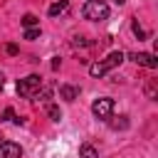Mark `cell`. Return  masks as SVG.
Wrapping results in <instances>:
<instances>
[{"instance_id": "obj_11", "label": "cell", "mask_w": 158, "mask_h": 158, "mask_svg": "<svg viewBox=\"0 0 158 158\" xmlns=\"http://www.w3.org/2000/svg\"><path fill=\"white\" fill-rule=\"evenodd\" d=\"M49 96H52V86H40V89L35 91L32 99H35V101H47Z\"/></svg>"}, {"instance_id": "obj_1", "label": "cell", "mask_w": 158, "mask_h": 158, "mask_svg": "<svg viewBox=\"0 0 158 158\" xmlns=\"http://www.w3.org/2000/svg\"><path fill=\"white\" fill-rule=\"evenodd\" d=\"M121 62H123V52H111V54H106L104 59L94 62V64L89 67V74H91V77H104V74H109L111 69H116Z\"/></svg>"}, {"instance_id": "obj_4", "label": "cell", "mask_w": 158, "mask_h": 158, "mask_svg": "<svg viewBox=\"0 0 158 158\" xmlns=\"http://www.w3.org/2000/svg\"><path fill=\"white\" fill-rule=\"evenodd\" d=\"M111 111H114V99H109V96H101V99H96L91 104V114L96 118H101V121H109Z\"/></svg>"}, {"instance_id": "obj_13", "label": "cell", "mask_w": 158, "mask_h": 158, "mask_svg": "<svg viewBox=\"0 0 158 158\" xmlns=\"http://www.w3.org/2000/svg\"><path fill=\"white\" fill-rule=\"evenodd\" d=\"M131 30H133V35H136V37H141V40H146V37H148V32H146V30H143V27L138 25V20H133Z\"/></svg>"}, {"instance_id": "obj_15", "label": "cell", "mask_w": 158, "mask_h": 158, "mask_svg": "<svg viewBox=\"0 0 158 158\" xmlns=\"http://www.w3.org/2000/svg\"><path fill=\"white\" fill-rule=\"evenodd\" d=\"M40 37V27H30V30H25V40H37Z\"/></svg>"}, {"instance_id": "obj_17", "label": "cell", "mask_w": 158, "mask_h": 158, "mask_svg": "<svg viewBox=\"0 0 158 158\" xmlns=\"http://www.w3.org/2000/svg\"><path fill=\"white\" fill-rule=\"evenodd\" d=\"M12 116H15V111H12V109H10V106H7V109H5V111H2V121H10V118H12Z\"/></svg>"}, {"instance_id": "obj_16", "label": "cell", "mask_w": 158, "mask_h": 158, "mask_svg": "<svg viewBox=\"0 0 158 158\" xmlns=\"http://www.w3.org/2000/svg\"><path fill=\"white\" fill-rule=\"evenodd\" d=\"M118 118H121V121H111V128H116V131H118V128H126V126H128L126 116H118Z\"/></svg>"}, {"instance_id": "obj_9", "label": "cell", "mask_w": 158, "mask_h": 158, "mask_svg": "<svg viewBox=\"0 0 158 158\" xmlns=\"http://www.w3.org/2000/svg\"><path fill=\"white\" fill-rule=\"evenodd\" d=\"M59 96H62L64 101H74V99H77V86H72V84H62V86H59Z\"/></svg>"}, {"instance_id": "obj_10", "label": "cell", "mask_w": 158, "mask_h": 158, "mask_svg": "<svg viewBox=\"0 0 158 158\" xmlns=\"http://www.w3.org/2000/svg\"><path fill=\"white\" fill-rule=\"evenodd\" d=\"M79 156L81 158H99V153H96V148L91 143H81L79 146Z\"/></svg>"}, {"instance_id": "obj_8", "label": "cell", "mask_w": 158, "mask_h": 158, "mask_svg": "<svg viewBox=\"0 0 158 158\" xmlns=\"http://www.w3.org/2000/svg\"><path fill=\"white\" fill-rule=\"evenodd\" d=\"M143 91H146V96H148L151 101H156V99H158V81H156V79H146Z\"/></svg>"}, {"instance_id": "obj_6", "label": "cell", "mask_w": 158, "mask_h": 158, "mask_svg": "<svg viewBox=\"0 0 158 158\" xmlns=\"http://www.w3.org/2000/svg\"><path fill=\"white\" fill-rule=\"evenodd\" d=\"M22 156V146L15 141H2L0 143V158H20Z\"/></svg>"}, {"instance_id": "obj_22", "label": "cell", "mask_w": 158, "mask_h": 158, "mask_svg": "<svg viewBox=\"0 0 158 158\" xmlns=\"http://www.w3.org/2000/svg\"><path fill=\"white\" fill-rule=\"evenodd\" d=\"M0 79H2V72H0ZM2 81H5V79H2Z\"/></svg>"}, {"instance_id": "obj_14", "label": "cell", "mask_w": 158, "mask_h": 158, "mask_svg": "<svg viewBox=\"0 0 158 158\" xmlns=\"http://www.w3.org/2000/svg\"><path fill=\"white\" fill-rule=\"evenodd\" d=\"M47 114H49V118H52V121H59V118H62V111H59V106H54V104H49V106H47Z\"/></svg>"}, {"instance_id": "obj_20", "label": "cell", "mask_w": 158, "mask_h": 158, "mask_svg": "<svg viewBox=\"0 0 158 158\" xmlns=\"http://www.w3.org/2000/svg\"><path fill=\"white\" fill-rule=\"evenodd\" d=\"M111 2H116V5H123V2H126V0H111Z\"/></svg>"}, {"instance_id": "obj_3", "label": "cell", "mask_w": 158, "mask_h": 158, "mask_svg": "<svg viewBox=\"0 0 158 158\" xmlns=\"http://www.w3.org/2000/svg\"><path fill=\"white\" fill-rule=\"evenodd\" d=\"M42 86V79L37 77V74H30V77H25V79H20L17 81V94L20 96H35V91Z\"/></svg>"}, {"instance_id": "obj_23", "label": "cell", "mask_w": 158, "mask_h": 158, "mask_svg": "<svg viewBox=\"0 0 158 158\" xmlns=\"http://www.w3.org/2000/svg\"><path fill=\"white\" fill-rule=\"evenodd\" d=\"M0 143H2V136H0Z\"/></svg>"}, {"instance_id": "obj_5", "label": "cell", "mask_w": 158, "mask_h": 158, "mask_svg": "<svg viewBox=\"0 0 158 158\" xmlns=\"http://www.w3.org/2000/svg\"><path fill=\"white\" fill-rule=\"evenodd\" d=\"M128 59H133L136 64L148 67V69H156L158 67V57L156 54H148V52H133V54H128Z\"/></svg>"}, {"instance_id": "obj_12", "label": "cell", "mask_w": 158, "mask_h": 158, "mask_svg": "<svg viewBox=\"0 0 158 158\" xmlns=\"http://www.w3.org/2000/svg\"><path fill=\"white\" fill-rule=\"evenodd\" d=\"M20 22H22V27H25V30H30V27H37V25H40L37 15H32V12H27V15H25Z\"/></svg>"}, {"instance_id": "obj_7", "label": "cell", "mask_w": 158, "mask_h": 158, "mask_svg": "<svg viewBox=\"0 0 158 158\" xmlns=\"http://www.w3.org/2000/svg\"><path fill=\"white\" fill-rule=\"evenodd\" d=\"M69 10V0H59V2H52L49 5V17H57V15H62V12H67Z\"/></svg>"}, {"instance_id": "obj_2", "label": "cell", "mask_w": 158, "mask_h": 158, "mask_svg": "<svg viewBox=\"0 0 158 158\" xmlns=\"http://www.w3.org/2000/svg\"><path fill=\"white\" fill-rule=\"evenodd\" d=\"M81 15L86 20H106L109 17V5L104 0H86L81 7Z\"/></svg>"}, {"instance_id": "obj_18", "label": "cell", "mask_w": 158, "mask_h": 158, "mask_svg": "<svg viewBox=\"0 0 158 158\" xmlns=\"http://www.w3.org/2000/svg\"><path fill=\"white\" fill-rule=\"evenodd\" d=\"M5 52H7L10 57H15V54H17V44H7V47H5Z\"/></svg>"}, {"instance_id": "obj_21", "label": "cell", "mask_w": 158, "mask_h": 158, "mask_svg": "<svg viewBox=\"0 0 158 158\" xmlns=\"http://www.w3.org/2000/svg\"><path fill=\"white\" fill-rule=\"evenodd\" d=\"M2 84H5V81H2V79H0V91H2Z\"/></svg>"}, {"instance_id": "obj_19", "label": "cell", "mask_w": 158, "mask_h": 158, "mask_svg": "<svg viewBox=\"0 0 158 158\" xmlns=\"http://www.w3.org/2000/svg\"><path fill=\"white\" fill-rule=\"evenodd\" d=\"M59 64H62V59H59V57H54V59H52V69H59Z\"/></svg>"}]
</instances>
